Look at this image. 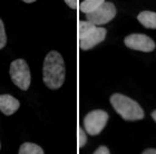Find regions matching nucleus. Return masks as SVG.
<instances>
[{
  "label": "nucleus",
  "instance_id": "1",
  "mask_svg": "<svg viewBox=\"0 0 156 154\" xmlns=\"http://www.w3.org/2000/svg\"><path fill=\"white\" fill-rule=\"evenodd\" d=\"M65 63L62 56L56 50L47 54L42 66V81L50 89L60 88L65 82Z\"/></svg>",
  "mask_w": 156,
  "mask_h": 154
},
{
  "label": "nucleus",
  "instance_id": "2",
  "mask_svg": "<svg viewBox=\"0 0 156 154\" xmlns=\"http://www.w3.org/2000/svg\"><path fill=\"white\" fill-rule=\"evenodd\" d=\"M111 104L125 121H138L144 118V111L140 104L127 96L116 93L111 96Z\"/></svg>",
  "mask_w": 156,
  "mask_h": 154
},
{
  "label": "nucleus",
  "instance_id": "3",
  "mask_svg": "<svg viewBox=\"0 0 156 154\" xmlns=\"http://www.w3.org/2000/svg\"><path fill=\"white\" fill-rule=\"evenodd\" d=\"M10 78L18 88L27 91L29 88L31 82L29 66L23 59H16L10 64L9 69Z\"/></svg>",
  "mask_w": 156,
  "mask_h": 154
},
{
  "label": "nucleus",
  "instance_id": "4",
  "mask_svg": "<svg viewBox=\"0 0 156 154\" xmlns=\"http://www.w3.org/2000/svg\"><path fill=\"white\" fill-rule=\"evenodd\" d=\"M109 116L103 109H94L89 112L84 118V127L89 135H98L107 124Z\"/></svg>",
  "mask_w": 156,
  "mask_h": 154
},
{
  "label": "nucleus",
  "instance_id": "5",
  "mask_svg": "<svg viewBox=\"0 0 156 154\" xmlns=\"http://www.w3.org/2000/svg\"><path fill=\"white\" fill-rule=\"evenodd\" d=\"M116 13L117 11L114 3L104 2L93 13H86V17H87L88 21L93 23L96 26H101V25L109 23L116 16Z\"/></svg>",
  "mask_w": 156,
  "mask_h": 154
},
{
  "label": "nucleus",
  "instance_id": "6",
  "mask_svg": "<svg viewBox=\"0 0 156 154\" xmlns=\"http://www.w3.org/2000/svg\"><path fill=\"white\" fill-rule=\"evenodd\" d=\"M124 43L126 47L134 50L150 52L155 49L154 40L144 34H130L127 37H125Z\"/></svg>",
  "mask_w": 156,
  "mask_h": 154
},
{
  "label": "nucleus",
  "instance_id": "7",
  "mask_svg": "<svg viewBox=\"0 0 156 154\" xmlns=\"http://www.w3.org/2000/svg\"><path fill=\"white\" fill-rule=\"evenodd\" d=\"M106 34H107V31L105 28L96 26V28L93 31L86 35L84 38L79 39V46L83 50L91 49L93 47H95L99 43L104 41L106 38Z\"/></svg>",
  "mask_w": 156,
  "mask_h": 154
},
{
  "label": "nucleus",
  "instance_id": "8",
  "mask_svg": "<svg viewBox=\"0 0 156 154\" xmlns=\"http://www.w3.org/2000/svg\"><path fill=\"white\" fill-rule=\"evenodd\" d=\"M20 107L19 101L9 94L0 95V112L7 116L12 115Z\"/></svg>",
  "mask_w": 156,
  "mask_h": 154
},
{
  "label": "nucleus",
  "instance_id": "9",
  "mask_svg": "<svg viewBox=\"0 0 156 154\" xmlns=\"http://www.w3.org/2000/svg\"><path fill=\"white\" fill-rule=\"evenodd\" d=\"M137 19L145 28L156 29V13H153V11H142L137 16Z\"/></svg>",
  "mask_w": 156,
  "mask_h": 154
},
{
  "label": "nucleus",
  "instance_id": "10",
  "mask_svg": "<svg viewBox=\"0 0 156 154\" xmlns=\"http://www.w3.org/2000/svg\"><path fill=\"white\" fill-rule=\"evenodd\" d=\"M104 2L105 0H84L80 3V11L84 13H93L94 10L97 9L98 7H101Z\"/></svg>",
  "mask_w": 156,
  "mask_h": 154
},
{
  "label": "nucleus",
  "instance_id": "11",
  "mask_svg": "<svg viewBox=\"0 0 156 154\" xmlns=\"http://www.w3.org/2000/svg\"><path fill=\"white\" fill-rule=\"evenodd\" d=\"M19 154H44V150H42L39 145L35 144V143H23V144L20 145Z\"/></svg>",
  "mask_w": 156,
  "mask_h": 154
},
{
  "label": "nucleus",
  "instance_id": "12",
  "mask_svg": "<svg viewBox=\"0 0 156 154\" xmlns=\"http://www.w3.org/2000/svg\"><path fill=\"white\" fill-rule=\"evenodd\" d=\"M95 28H96V25H94L88 20L87 21H79V23H78V37H79V39L84 38L86 35L93 31Z\"/></svg>",
  "mask_w": 156,
  "mask_h": 154
},
{
  "label": "nucleus",
  "instance_id": "13",
  "mask_svg": "<svg viewBox=\"0 0 156 154\" xmlns=\"http://www.w3.org/2000/svg\"><path fill=\"white\" fill-rule=\"evenodd\" d=\"M7 44V36L6 30H5V25H3L2 20L0 19V49H2Z\"/></svg>",
  "mask_w": 156,
  "mask_h": 154
},
{
  "label": "nucleus",
  "instance_id": "14",
  "mask_svg": "<svg viewBox=\"0 0 156 154\" xmlns=\"http://www.w3.org/2000/svg\"><path fill=\"white\" fill-rule=\"evenodd\" d=\"M87 142V136H86V133H85L84 128L83 127H78V146L79 148H83Z\"/></svg>",
  "mask_w": 156,
  "mask_h": 154
},
{
  "label": "nucleus",
  "instance_id": "15",
  "mask_svg": "<svg viewBox=\"0 0 156 154\" xmlns=\"http://www.w3.org/2000/svg\"><path fill=\"white\" fill-rule=\"evenodd\" d=\"M95 154H109L111 152H109V150H108L107 146H104V145H101V146H99V148L96 150V151H94Z\"/></svg>",
  "mask_w": 156,
  "mask_h": 154
},
{
  "label": "nucleus",
  "instance_id": "16",
  "mask_svg": "<svg viewBox=\"0 0 156 154\" xmlns=\"http://www.w3.org/2000/svg\"><path fill=\"white\" fill-rule=\"evenodd\" d=\"M65 2L67 3V6H69L72 9H75L77 7V0H65Z\"/></svg>",
  "mask_w": 156,
  "mask_h": 154
},
{
  "label": "nucleus",
  "instance_id": "17",
  "mask_svg": "<svg viewBox=\"0 0 156 154\" xmlns=\"http://www.w3.org/2000/svg\"><path fill=\"white\" fill-rule=\"evenodd\" d=\"M143 154H156V149H147L143 151Z\"/></svg>",
  "mask_w": 156,
  "mask_h": 154
},
{
  "label": "nucleus",
  "instance_id": "18",
  "mask_svg": "<svg viewBox=\"0 0 156 154\" xmlns=\"http://www.w3.org/2000/svg\"><path fill=\"white\" fill-rule=\"evenodd\" d=\"M152 117H153V120L155 121V123H156V111H154L153 113H152Z\"/></svg>",
  "mask_w": 156,
  "mask_h": 154
},
{
  "label": "nucleus",
  "instance_id": "19",
  "mask_svg": "<svg viewBox=\"0 0 156 154\" xmlns=\"http://www.w3.org/2000/svg\"><path fill=\"white\" fill-rule=\"evenodd\" d=\"M23 2H26V3H31V2H35L36 0H23Z\"/></svg>",
  "mask_w": 156,
  "mask_h": 154
},
{
  "label": "nucleus",
  "instance_id": "20",
  "mask_svg": "<svg viewBox=\"0 0 156 154\" xmlns=\"http://www.w3.org/2000/svg\"><path fill=\"white\" fill-rule=\"evenodd\" d=\"M0 149H1V143H0Z\"/></svg>",
  "mask_w": 156,
  "mask_h": 154
}]
</instances>
